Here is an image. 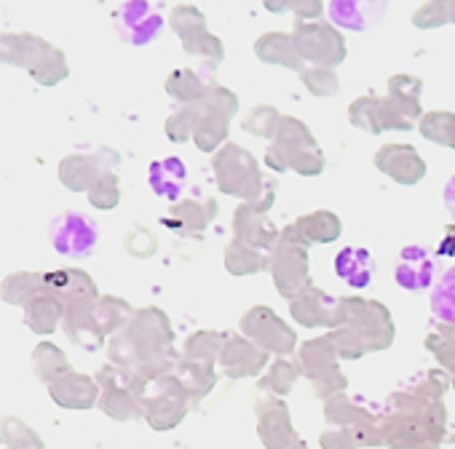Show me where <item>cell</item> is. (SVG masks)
<instances>
[{
    "label": "cell",
    "instance_id": "6da1fadb",
    "mask_svg": "<svg viewBox=\"0 0 455 449\" xmlns=\"http://www.w3.org/2000/svg\"><path fill=\"white\" fill-rule=\"evenodd\" d=\"M388 9V0H330V20L351 33L375 28Z\"/></svg>",
    "mask_w": 455,
    "mask_h": 449
},
{
    "label": "cell",
    "instance_id": "7a4b0ae2",
    "mask_svg": "<svg viewBox=\"0 0 455 449\" xmlns=\"http://www.w3.org/2000/svg\"><path fill=\"white\" fill-rule=\"evenodd\" d=\"M97 244V228L81 214H68L60 228L54 233V247L57 252L68 255V257H78V255H86L92 252Z\"/></svg>",
    "mask_w": 455,
    "mask_h": 449
},
{
    "label": "cell",
    "instance_id": "3957f363",
    "mask_svg": "<svg viewBox=\"0 0 455 449\" xmlns=\"http://www.w3.org/2000/svg\"><path fill=\"white\" fill-rule=\"evenodd\" d=\"M434 273H436V263L423 247H407L396 263L399 287L412 289V292L428 289L434 284Z\"/></svg>",
    "mask_w": 455,
    "mask_h": 449
},
{
    "label": "cell",
    "instance_id": "277c9868",
    "mask_svg": "<svg viewBox=\"0 0 455 449\" xmlns=\"http://www.w3.org/2000/svg\"><path fill=\"white\" fill-rule=\"evenodd\" d=\"M124 20L129 22V28L124 30L126 33V38L132 41V43H148V41H153L158 33H161V28H164V17L150 6V4H145V0H132V4H126L124 6Z\"/></svg>",
    "mask_w": 455,
    "mask_h": 449
},
{
    "label": "cell",
    "instance_id": "5b68a950",
    "mask_svg": "<svg viewBox=\"0 0 455 449\" xmlns=\"http://www.w3.org/2000/svg\"><path fill=\"white\" fill-rule=\"evenodd\" d=\"M65 316V305L57 295L52 292H38L28 305H25V321L36 335H49L57 329L60 319Z\"/></svg>",
    "mask_w": 455,
    "mask_h": 449
},
{
    "label": "cell",
    "instance_id": "8992f818",
    "mask_svg": "<svg viewBox=\"0 0 455 449\" xmlns=\"http://www.w3.org/2000/svg\"><path fill=\"white\" fill-rule=\"evenodd\" d=\"M335 273H338L343 281H348L351 287H367V284L372 281V276H375V263H372L370 252L351 247V249H343V252L338 255V260H335Z\"/></svg>",
    "mask_w": 455,
    "mask_h": 449
},
{
    "label": "cell",
    "instance_id": "52a82bcc",
    "mask_svg": "<svg viewBox=\"0 0 455 449\" xmlns=\"http://www.w3.org/2000/svg\"><path fill=\"white\" fill-rule=\"evenodd\" d=\"M49 390H52V398L68 409H81L92 404V382L78 374H62L60 380L49 385Z\"/></svg>",
    "mask_w": 455,
    "mask_h": 449
},
{
    "label": "cell",
    "instance_id": "ba28073f",
    "mask_svg": "<svg viewBox=\"0 0 455 449\" xmlns=\"http://www.w3.org/2000/svg\"><path fill=\"white\" fill-rule=\"evenodd\" d=\"M38 292H44V279L41 273H28V271L6 276L4 287H0V297L9 305H28Z\"/></svg>",
    "mask_w": 455,
    "mask_h": 449
},
{
    "label": "cell",
    "instance_id": "9c48e42d",
    "mask_svg": "<svg viewBox=\"0 0 455 449\" xmlns=\"http://www.w3.org/2000/svg\"><path fill=\"white\" fill-rule=\"evenodd\" d=\"M150 185L156 187V193H161L164 198H177L182 185H185V166L177 158L161 161L150 169Z\"/></svg>",
    "mask_w": 455,
    "mask_h": 449
},
{
    "label": "cell",
    "instance_id": "30bf717a",
    "mask_svg": "<svg viewBox=\"0 0 455 449\" xmlns=\"http://www.w3.org/2000/svg\"><path fill=\"white\" fill-rule=\"evenodd\" d=\"M33 366H36V374L44 380V382H54L60 380L62 374H68V361L62 356V351L52 343H41L33 353Z\"/></svg>",
    "mask_w": 455,
    "mask_h": 449
},
{
    "label": "cell",
    "instance_id": "8fae6325",
    "mask_svg": "<svg viewBox=\"0 0 455 449\" xmlns=\"http://www.w3.org/2000/svg\"><path fill=\"white\" fill-rule=\"evenodd\" d=\"M0 441L6 444V449H44L41 436L20 417L0 420Z\"/></svg>",
    "mask_w": 455,
    "mask_h": 449
},
{
    "label": "cell",
    "instance_id": "7c38bea8",
    "mask_svg": "<svg viewBox=\"0 0 455 449\" xmlns=\"http://www.w3.org/2000/svg\"><path fill=\"white\" fill-rule=\"evenodd\" d=\"M431 313L444 321V324H455V268L447 271L442 276V281L434 284L431 292Z\"/></svg>",
    "mask_w": 455,
    "mask_h": 449
},
{
    "label": "cell",
    "instance_id": "4fadbf2b",
    "mask_svg": "<svg viewBox=\"0 0 455 449\" xmlns=\"http://www.w3.org/2000/svg\"><path fill=\"white\" fill-rule=\"evenodd\" d=\"M444 206H447L450 217L455 219V177H450L444 185Z\"/></svg>",
    "mask_w": 455,
    "mask_h": 449
}]
</instances>
